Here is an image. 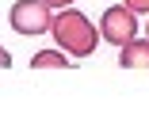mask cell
<instances>
[{
    "label": "cell",
    "instance_id": "6da1fadb",
    "mask_svg": "<svg viewBox=\"0 0 149 126\" xmlns=\"http://www.w3.org/2000/svg\"><path fill=\"white\" fill-rule=\"evenodd\" d=\"M50 35L73 57H88L96 50V42H100V31L92 27V19H88L84 12H77V8H61V12H57L54 23H50Z\"/></svg>",
    "mask_w": 149,
    "mask_h": 126
},
{
    "label": "cell",
    "instance_id": "7a4b0ae2",
    "mask_svg": "<svg viewBox=\"0 0 149 126\" xmlns=\"http://www.w3.org/2000/svg\"><path fill=\"white\" fill-rule=\"evenodd\" d=\"M8 23L15 35H46L54 23V8L46 0H15L8 12Z\"/></svg>",
    "mask_w": 149,
    "mask_h": 126
},
{
    "label": "cell",
    "instance_id": "3957f363",
    "mask_svg": "<svg viewBox=\"0 0 149 126\" xmlns=\"http://www.w3.org/2000/svg\"><path fill=\"white\" fill-rule=\"evenodd\" d=\"M100 35L111 46H126L130 38H138V12H130L126 4H115L100 15Z\"/></svg>",
    "mask_w": 149,
    "mask_h": 126
},
{
    "label": "cell",
    "instance_id": "277c9868",
    "mask_svg": "<svg viewBox=\"0 0 149 126\" xmlns=\"http://www.w3.org/2000/svg\"><path fill=\"white\" fill-rule=\"evenodd\" d=\"M118 65L123 69H149V38H130L126 46H118Z\"/></svg>",
    "mask_w": 149,
    "mask_h": 126
},
{
    "label": "cell",
    "instance_id": "5b68a950",
    "mask_svg": "<svg viewBox=\"0 0 149 126\" xmlns=\"http://www.w3.org/2000/svg\"><path fill=\"white\" fill-rule=\"evenodd\" d=\"M31 65H35V69H69V57L57 54V50H38V54L31 57Z\"/></svg>",
    "mask_w": 149,
    "mask_h": 126
},
{
    "label": "cell",
    "instance_id": "8992f818",
    "mask_svg": "<svg viewBox=\"0 0 149 126\" xmlns=\"http://www.w3.org/2000/svg\"><path fill=\"white\" fill-rule=\"evenodd\" d=\"M123 4H126L130 12H138V15H141V12H149V0H123Z\"/></svg>",
    "mask_w": 149,
    "mask_h": 126
},
{
    "label": "cell",
    "instance_id": "52a82bcc",
    "mask_svg": "<svg viewBox=\"0 0 149 126\" xmlns=\"http://www.w3.org/2000/svg\"><path fill=\"white\" fill-rule=\"evenodd\" d=\"M8 65H12V54H8L4 46H0V69H8Z\"/></svg>",
    "mask_w": 149,
    "mask_h": 126
},
{
    "label": "cell",
    "instance_id": "ba28073f",
    "mask_svg": "<svg viewBox=\"0 0 149 126\" xmlns=\"http://www.w3.org/2000/svg\"><path fill=\"white\" fill-rule=\"evenodd\" d=\"M46 4H50V8H69L73 0H46Z\"/></svg>",
    "mask_w": 149,
    "mask_h": 126
},
{
    "label": "cell",
    "instance_id": "9c48e42d",
    "mask_svg": "<svg viewBox=\"0 0 149 126\" xmlns=\"http://www.w3.org/2000/svg\"><path fill=\"white\" fill-rule=\"evenodd\" d=\"M145 27H149V23H145Z\"/></svg>",
    "mask_w": 149,
    "mask_h": 126
}]
</instances>
